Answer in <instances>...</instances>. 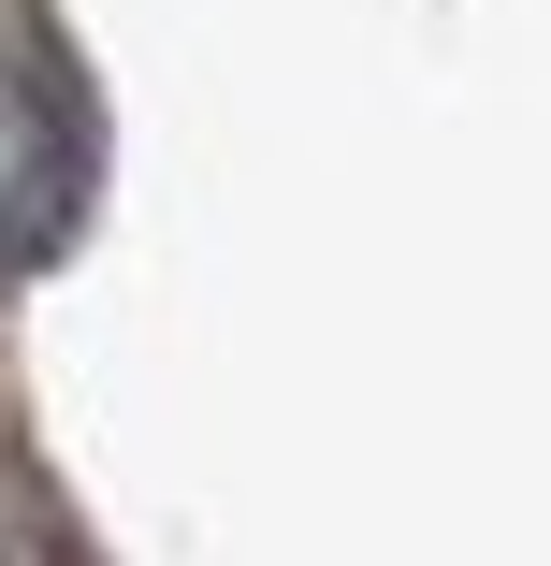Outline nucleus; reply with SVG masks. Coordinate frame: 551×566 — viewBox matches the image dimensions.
<instances>
[{
	"instance_id": "1",
	"label": "nucleus",
	"mask_w": 551,
	"mask_h": 566,
	"mask_svg": "<svg viewBox=\"0 0 551 566\" xmlns=\"http://www.w3.org/2000/svg\"><path fill=\"white\" fill-rule=\"evenodd\" d=\"M59 248V73H44V15H15V262Z\"/></svg>"
}]
</instances>
